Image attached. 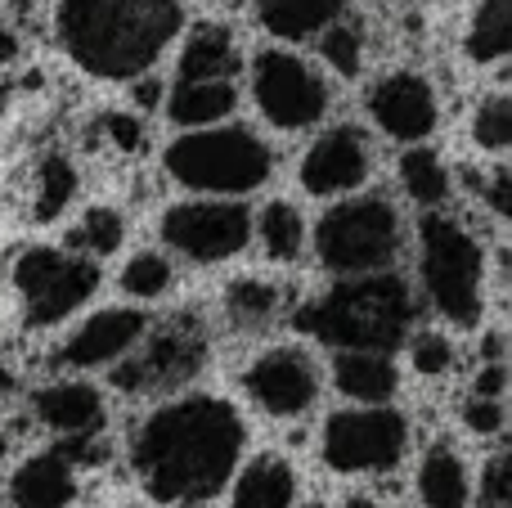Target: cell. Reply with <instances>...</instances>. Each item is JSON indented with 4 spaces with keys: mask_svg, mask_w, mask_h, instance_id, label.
I'll list each match as a JSON object with an SVG mask.
<instances>
[{
    "mask_svg": "<svg viewBox=\"0 0 512 508\" xmlns=\"http://www.w3.org/2000/svg\"><path fill=\"white\" fill-rule=\"evenodd\" d=\"M252 99L279 131H306L328 113V81L292 50H261L252 59Z\"/></svg>",
    "mask_w": 512,
    "mask_h": 508,
    "instance_id": "obj_10",
    "label": "cell"
},
{
    "mask_svg": "<svg viewBox=\"0 0 512 508\" xmlns=\"http://www.w3.org/2000/svg\"><path fill=\"white\" fill-rule=\"evenodd\" d=\"M0 459H9V432H0Z\"/></svg>",
    "mask_w": 512,
    "mask_h": 508,
    "instance_id": "obj_42",
    "label": "cell"
},
{
    "mask_svg": "<svg viewBox=\"0 0 512 508\" xmlns=\"http://www.w3.org/2000/svg\"><path fill=\"white\" fill-rule=\"evenodd\" d=\"M486 203L495 216H512V171L508 167H495L490 171V185H486Z\"/></svg>",
    "mask_w": 512,
    "mask_h": 508,
    "instance_id": "obj_37",
    "label": "cell"
},
{
    "mask_svg": "<svg viewBox=\"0 0 512 508\" xmlns=\"http://www.w3.org/2000/svg\"><path fill=\"white\" fill-rule=\"evenodd\" d=\"M122 239H126V221L117 207H86L68 234V243L77 252H86V257H113L122 248Z\"/></svg>",
    "mask_w": 512,
    "mask_h": 508,
    "instance_id": "obj_29",
    "label": "cell"
},
{
    "mask_svg": "<svg viewBox=\"0 0 512 508\" xmlns=\"http://www.w3.org/2000/svg\"><path fill=\"white\" fill-rule=\"evenodd\" d=\"M185 27L180 0H59L54 32L81 72L99 81H135L167 54Z\"/></svg>",
    "mask_w": 512,
    "mask_h": 508,
    "instance_id": "obj_2",
    "label": "cell"
},
{
    "mask_svg": "<svg viewBox=\"0 0 512 508\" xmlns=\"http://www.w3.org/2000/svg\"><path fill=\"white\" fill-rule=\"evenodd\" d=\"M508 423V410H504V396H468V405H463V428L472 432V437H499Z\"/></svg>",
    "mask_w": 512,
    "mask_h": 508,
    "instance_id": "obj_34",
    "label": "cell"
},
{
    "mask_svg": "<svg viewBox=\"0 0 512 508\" xmlns=\"http://www.w3.org/2000/svg\"><path fill=\"white\" fill-rule=\"evenodd\" d=\"M162 167L176 185L194 194L243 198L274 176V149L252 126H189L185 135L167 144Z\"/></svg>",
    "mask_w": 512,
    "mask_h": 508,
    "instance_id": "obj_4",
    "label": "cell"
},
{
    "mask_svg": "<svg viewBox=\"0 0 512 508\" xmlns=\"http://www.w3.org/2000/svg\"><path fill=\"white\" fill-rule=\"evenodd\" d=\"M243 392L270 419H301L319 401V369L301 347H270L243 369Z\"/></svg>",
    "mask_w": 512,
    "mask_h": 508,
    "instance_id": "obj_11",
    "label": "cell"
},
{
    "mask_svg": "<svg viewBox=\"0 0 512 508\" xmlns=\"http://www.w3.org/2000/svg\"><path fill=\"white\" fill-rule=\"evenodd\" d=\"M414 324V297L405 279L364 270L324 288L297 311V329L333 351H396Z\"/></svg>",
    "mask_w": 512,
    "mask_h": 508,
    "instance_id": "obj_3",
    "label": "cell"
},
{
    "mask_svg": "<svg viewBox=\"0 0 512 508\" xmlns=\"http://www.w3.org/2000/svg\"><path fill=\"white\" fill-rule=\"evenodd\" d=\"M18 54V36H14V27L0 18V63H9Z\"/></svg>",
    "mask_w": 512,
    "mask_h": 508,
    "instance_id": "obj_39",
    "label": "cell"
},
{
    "mask_svg": "<svg viewBox=\"0 0 512 508\" xmlns=\"http://www.w3.org/2000/svg\"><path fill=\"white\" fill-rule=\"evenodd\" d=\"M512 50V0H481L472 14L468 36H463V54L472 63H499Z\"/></svg>",
    "mask_w": 512,
    "mask_h": 508,
    "instance_id": "obj_27",
    "label": "cell"
},
{
    "mask_svg": "<svg viewBox=\"0 0 512 508\" xmlns=\"http://www.w3.org/2000/svg\"><path fill=\"white\" fill-rule=\"evenodd\" d=\"M207 351H203V338L189 329H167L149 342L144 351H126L117 360V383L126 392H162V387H180L203 369Z\"/></svg>",
    "mask_w": 512,
    "mask_h": 508,
    "instance_id": "obj_14",
    "label": "cell"
},
{
    "mask_svg": "<svg viewBox=\"0 0 512 508\" xmlns=\"http://www.w3.org/2000/svg\"><path fill=\"white\" fill-rule=\"evenodd\" d=\"M472 140L490 153H504L512 144V99L508 95H490L486 104L472 117Z\"/></svg>",
    "mask_w": 512,
    "mask_h": 508,
    "instance_id": "obj_32",
    "label": "cell"
},
{
    "mask_svg": "<svg viewBox=\"0 0 512 508\" xmlns=\"http://www.w3.org/2000/svg\"><path fill=\"white\" fill-rule=\"evenodd\" d=\"M171 261L162 257V252H153V248H144V252H135L131 261L122 266V288L131 297H140V302H153V297H162L171 288Z\"/></svg>",
    "mask_w": 512,
    "mask_h": 508,
    "instance_id": "obj_31",
    "label": "cell"
},
{
    "mask_svg": "<svg viewBox=\"0 0 512 508\" xmlns=\"http://www.w3.org/2000/svg\"><path fill=\"white\" fill-rule=\"evenodd\" d=\"M104 131H108V140H113L122 153H140V149H144V122H140V117H131V113H108V117H104Z\"/></svg>",
    "mask_w": 512,
    "mask_h": 508,
    "instance_id": "obj_36",
    "label": "cell"
},
{
    "mask_svg": "<svg viewBox=\"0 0 512 508\" xmlns=\"http://www.w3.org/2000/svg\"><path fill=\"white\" fill-rule=\"evenodd\" d=\"M405 225L391 198L355 194L333 203L315 225V257L333 275H364V270H387L400 257Z\"/></svg>",
    "mask_w": 512,
    "mask_h": 508,
    "instance_id": "obj_6",
    "label": "cell"
},
{
    "mask_svg": "<svg viewBox=\"0 0 512 508\" xmlns=\"http://www.w3.org/2000/svg\"><path fill=\"white\" fill-rule=\"evenodd\" d=\"M248 450V423L225 396L189 392L153 405L131 437V468L158 504H207L230 486Z\"/></svg>",
    "mask_w": 512,
    "mask_h": 508,
    "instance_id": "obj_1",
    "label": "cell"
},
{
    "mask_svg": "<svg viewBox=\"0 0 512 508\" xmlns=\"http://www.w3.org/2000/svg\"><path fill=\"white\" fill-rule=\"evenodd\" d=\"M77 189H81L77 167H72L63 153H45V158L36 162V180H32V221L36 225L59 221L72 207Z\"/></svg>",
    "mask_w": 512,
    "mask_h": 508,
    "instance_id": "obj_24",
    "label": "cell"
},
{
    "mask_svg": "<svg viewBox=\"0 0 512 508\" xmlns=\"http://www.w3.org/2000/svg\"><path fill=\"white\" fill-rule=\"evenodd\" d=\"M225 311H230V320L239 329H265L279 315V288L256 275H243L225 288Z\"/></svg>",
    "mask_w": 512,
    "mask_h": 508,
    "instance_id": "obj_28",
    "label": "cell"
},
{
    "mask_svg": "<svg viewBox=\"0 0 512 508\" xmlns=\"http://www.w3.org/2000/svg\"><path fill=\"white\" fill-rule=\"evenodd\" d=\"M409 450V419L387 405L337 410L319 432V459L342 477H382L400 468Z\"/></svg>",
    "mask_w": 512,
    "mask_h": 508,
    "instance_id": "obj_8",
    "label": "cell"
},
{
    "mask_svg": "<svg viewBox=\"0 0 512 508\" xmlns=\"http://www.w3.org/2000/svg\"><path fill=\"white\" fill-rule=\"evenodd\" d=\"M319 59L328 63V68L337 72V77H360V68H364V32L360 27H351V23H328L324 32H319Z\"/></svg>",
    "mask_w": 512,
    "mask_h": 508,
    "instance_id": "obj_30",
    "label": "cell"
},
{
    "mask_svg": "<svg viewBox=\"0 0 512 508\" xmlns=\"http://www.w3.org/2000/svg\"><path fill=\"white\" fill-rule=\"evenodd\" d=\"M256 23L279 41H306L346 14V0H256Z\"/></svg>",
    "mask_w": 512,
    "mask_h": 508,
    "instance_id": "obj_21",
    "label": "cell"
},
{
    "mask_svg": "<svg viewBox=\"0 0 512 508\" xmlns=\"http://www.w3.org/2000/svg\"><path fill=\"white\" fill-rule=\"evenodd\" d=\"M418 279L441 320L472 329L486 311V252L463 221L427 207L418 221Z\"/></svg>",
    "mask_w": 512,
    "mask_h": 508,
    "instance_id": "obj_5",
    "label": "cell"
},
{
    "mask_svg": "<svg viewBox=\"0 0 512 508\" xmlns=\"http://www.w3.org/2000/svg\"><path fill=\"white\" fill-rule=\"evenodd\" d=\"M472 392L477 396H504L508 392V365L504 360H486V369L472 378Z\"/></svg>",
    "mask_w": 512,
    "mask_h": 508,
    "instance_id": "obj_38",
    "label": "cell"
},
{
    "mask_svg": "<svg viewBox=\"0 0 512 508\" xmlns=\"http://www.w3.org/2000/svg\"><path fill=\"white\" fill-rule=\"evenodd\" d=\"M239 72V41L230 27L221 23H203L189 32V41L180 45V63L176 77L185 81H216V77H234Z\"/></svg>",
    "mask_w": 512,
    "mask_h": 508,
    "instance_id": "obj_22",
    "label": "cell"
},
{
    "mask_svg": "<svg viewBox=\"0 0 512 508\" xmlns=\"http://www.w3.org/2000/svg\"><path fill=\"white\" fill-rule=\"evenodd\" d=\"M81 495L77 486V459L68 446H50L41 455L23 459L18 473L9 477V504L18 508H59Z\"/></svg>",
    "mask_w": 512,
    "mask_h": 508,
    "instance_id": "obj_17",
    "label": "cell"
},
{
    "mask_svg": "<svg viewBox=\"0 0 512 508\" xmlns=\"http://www.w3.org/2000/svg\"><path fill=\"white\" fill-rule=\"evenodd\" d=\"M373 171V144L369 131L360 126H333L324 131L301 158V189L315 198H342L355 194V189L369 180Z\"/></svg>",
    "mask_w": 512,
    "mask_h": 508,
    "instance_id": "obj_12",
    "label": "cell"
},
{
    "mask_svg": "<svg viewBox=\"0 0 512 508\" xmlns=\"http://www.w3.org/2000/svg\"><path fill=\"white\" fill-rule=\"evenodd\" d=\"M239 108V90H234V77H216V81H185L176 77L167 95V117L189 131V126H212L225 122V117Z\"/></svg>",
    "mask_w": 512,
    "mask_h": 508,
    "instance_id": "obj_20",
    "label": "cell"
},
{
    "mask_svg": "<svg viewBox=\"0 0 512 508\" xmlns=\"http://www.w3.org/2000/svg\"><path fill=\"white\" fill-rule=\"evenodd\" d=\"M32 414L41 419V428H50L59 441L68 446H86L104 432L108 423V405L104 392L81 378H63V383H50L32 396Z\"/></svg>",
    "mask_w": 512,
    "mask_h": 508,
    "instance_id": "obj_16",
    "label": "cell"
},
{
    "mask_svg": "<svg viewBox=\"0 0 512 508\" xmlns=\"http://www.w3.org/2000/svg\"><path fill=\"white\" fill-rule=\"evenodd\" d=\"M400 171V185H405V194L414 198L418 207H445L450 203V167L441 162V153L423 149V144H414L409 153H400L396 162Z\"/></svg>",
    "mask_w": 512,
    "mask_h": 508,
    "instance_id": "obj_26",
    "label": "cell"
},
{
    "mask_svg": "<svg viewBox=\"0 0 512 508\" xmlns=\"http://www.w3.org/2000/svg\"><path fill=\"white\" fill-rule=\"evenodd\" d=\"M5 108H9V86L0 81V117H5Z\"/></svg>",
    "mask_w": 512,
    "mask_h": 508,
    "instance_id": "obj_41",
    "label": "cell"
},
{
    "mask_svg": "<svg viewBox=\"0 0 512 508\" xmlns=\"http://www.w3.org/2000/svg\"><path fill=\"white\" fill-rule=\"evenodd\" d=\"M481 500L495 504V508H508L512 504V455H508V450L490 459L486 477H481Z\"/></svg>",
    "mask_w": 512,
    "mask_h": 508,
    "instance_id": "obj_35",
    "label": "cell"
},
{
    "mask_svg": "<svg viewBox=\"0 0 512 508\" xmlns=\"http://www.w3.org/2000/svg\"><path fill=\"white\" fill-rule=\"evenodd\" d=\"M409 360H414V369L423 378H441V374H450V365H454V342L445 338L441 329H427V333L414 338Z\"/></svg>",
    "mask_w": 512,
    "mask_h": 508,
    "instance_id": "obj_33",
    "label": "cell"
},
{
    "mask_svg": "<svg viewBox=\"0 0 512 508\" xmlns=\"http://www.w3.org/2000/svg\"><path fill=\"white\" fill-rule=\"evenodd\" d=\"M369 117L391 140L423 144L441 122V104H436V90L423 72L396 68L369 90Z\"/></svg>",
    "mask_w": 512,
    "mask_h": 508,
    "instance_id": "obj_13",
    "label": "cell"
},
{
    "mask_svg": "<svg viewBox=\"0 0 512 508\" xmlns=\"http://www.w3.org/2000/svg\"><path fill=\"white\" fill-rule=\"evenodd\" d=\"M418 500L432 508H459L472 500V482L463 468L459 450L450 446H432L418 464Z\"/></svg>",
    "mask_w": 512,
    "mask_h": 508,
    "instance_id": "obj_23",
    "label": "cell"
},
{
    "mask_svg": "<svg viewBox=\"0 0 512 508\" xmlns=\"http://www.w3.org/2000/svg\"><path fill=\"white\" fill-rule=\"evenodd\" d=\"M162 243L194 266H221L252 243V212L225 194L185 198L162 212Z\"/></svg>",
    "mask_w": 512,
    "mask_h": 508,
    "instance_id": "obj_9",
    "label": "cell"
},
{
    "mask_svg": "<svg viewBox=\"0 0 512 508\" xmlns=\"http://www.w3.org/2000/svg\"><path fill=\"white\" fill-rule=\"evenodd\" d=\"M333 383L355 405H387L400 387V369L387 351H342L333 365Z\"/></svg>",
    "mask_w": 512,
    "mask_h": 508,
    "instance_id": "obj_19",
    "label": "cell"
},
{
    "mask_svg": "<svg viewBox=\"0 0 512 508\" xmlns=\"http://www.w3.org/2000/svg\"><path fill=\"white\" fill-rule=\"evenodd\" d=\"M234 508H288L301 500V482L283 455H256L230 477Z\"/></svg>",
    "mask_w": 512,
    "mask_h": 508,
    "instance_id": "obj_18",
    "label": "cell"
},
{
    "mask_svg": "<svg viewBox=\"0 0 512 508\" xmlns=\"http://www.w3.org/2000/svg\"><path fill=\"white\" fill-rule=\"evenodd\" d=\"M153 320L135 306H108V311H95L59 351V365L63 369H104L117 365L131 347H140L149 338Z\"/></svg>",
    "mask_w": 512,
    "mask_h": 508,
    "instance_id": "obj_15",
    "label": "cell"
},
{
    "mask_svg": "<svg viewBox=\"0 0 512 508\" xmlns=\"http://www.w3.org/2000/svg\"><path fill=\"white\" fill-rule=\"evenodd\" d=\"M14 293L27 329H54L99 293V261L77 248H27L14 261Z\"/></svg>",
    "mask_w": 512,
    "mask_h": 508,
    "instance_id": "obj_7",
    "label": "cell"
},
{
    "mask_svg": "<svg viewBox=\"0 0 512 508\" xmlns=\"http://www.w3.org/2000/svg\"><path fill=\"white\" fill-rule=\"evenodd\" d=\"M252 234H261V248L270 261H297L306 248V216L288 198H274L261 207V216H252Z\"/></svg>",
    "mask_w": 512,
    "mask_h": 508,
    "instance_id": "obj_25",
    "label": "cell"
},
{
    "mask_svg": "<svg viewBox=\"0 0 512 508\" xmlns=\"http://www.w3.org/2000/svg\"><path fill=\"white\" fill-rule=\"evenodd\" d=\"M9 383H14V378H9V369H5V360H0V396L9 392Z\"/></svg>",
    "mask_w": 512,
    "mask_h": 508,
    "instance_id": "obj_40",
    "label": "cell"
}]
</instances>
